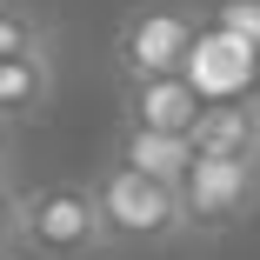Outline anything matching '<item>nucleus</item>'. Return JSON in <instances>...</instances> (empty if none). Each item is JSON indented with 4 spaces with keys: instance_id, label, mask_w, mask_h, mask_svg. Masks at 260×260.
Segmentation results:
<instances>
[{
    "instance_id": "obj_10",
    "label": "nucleus",
    "mask_w": 260,
    "mask_h": 260,
    "mask_svg": "<svg viewBox=\"0 0 260 260\" xmlns=\"http://www.w3.org/2000/svg\"><path fill=\"white\" fill-rule=\"evenodd\" d=\"M214 34L234 40V54H260V0H220Z\"/></svg>"
},
{
    "instance_id": "obj_3",
    "label": "nucleus",
    "mask_w": 260,
    "mask_h": 260,
    "mask_svg": "<svg viewBox=\"0 0 260 260\" xmlns=\"http://www.w3.org/2000/svg\"><path fill=\"white\" fill-rule=\"evenodd\" d=\"M193 54H200V20L174 0H140V7L120 14L114 27V67L120 80H174V74H193Z\"/></svg>"
},
{
    "instance_id": "obj_6",
    "label": "nucleus",
    "mask_w": 260,
    "mask_h": 260,
    "mask_svg": "<svg viewBox=\"0 0 260 260\" xmlns=\"http://www.w3.org/2000/svg\"><path fill=\"white\" fill-rule=\"evenodd\" d=\"M127 93V127H153V134H193V120L207 114V93L174 74V80H120Z\"/></svg>"
},
{
    "instance_id": "obj_9",
    "label": "nucleus",
    "mask_w": 260,
    "mask_h": 260,
    "mask_svg": "<svg viewBox=\"0 0 260 260\" xmlns=\"http://www.w3.org/2000/svg\"><path fill=\"white\" fill-rule=\"evenodd\" d=\"M27 54H47V20L20 0H0V60H27Z\"/></svg>"
},
{
    "instance_id": "obj_5",
    "label": "nucleus",
    "mask_w": 260,
    "mask_h": 260,
    "mask_svg": "<svg viewBox=\"0 0 260 260\" xmlns=\"http://www.w3.org/2000/svg\"><path fill=\"white\" fill-rule=\"evenodd\" d=\"M193 153L207 160H240V167H260V100H207V114L193 120Z\"/></svg>"
},
{
    "instance_id": "obj_1",
    "label": "nucleus",
    "mask_w": 260,
    "mask_h": 260,
    "mask_svg": "<svg viewBox=\"0 0 260 260\" xmlns=\"http://www.w3.org/2000/svg\"><path fill=\"white\" fill-rule=\"evenodd\" d=\"M93 193H100V214H107V234L114 247H167L187 234V207H180V187L147 174L134 160H120V153H107L93 174Z\"/></svg>"
},
{
    "instance_id": "obj_8",
    "label": "nucleus",
    "mask_w": 260,
    "mask_h": 260,
    "mask_svg": "<svg viewBox=\"0 0 260 260\" xmlns=\"http://www.w3.org/2000/svg\"><path fill=\"white\" fill-rule=\"evenodd\" d=\"M114 153L134 160V167H147V174H160V180H174V187H180L187 167H193V140H187V134H153V127H120Z\"/></svg>"
},
{
    "instance_id": "obj_7",
    "label": "nucleus",
    "mask_w": 260,
    "mask_h": 260,
    "mask_svg": "<svg viewBox=\"0 0 260 260\" xmlns=\"http://www.w3.org/2000/svg\"><path fill=\"white\" fill-rule=\"evenodd\" d=\"M47 100H54V54L0 60V127H27V120H40Z\"/></svg>"
},
{
    "instance_id": "obj_4",
    "label": "nucleus",
    "mask_w": 260,
    "mask_h": 260,
    "mask_svg": "<svg viewBox=\"0 0 260 260\" xmlns=\"http://www.w3.org/2000/svg\"><path fill=\"white\" fill-rule=\"evenodd\" d=\"M180 207H187V234H193V240L234 234L253 207H260V167L193 153V167H187V180H180Z\"/></svg>"
},
{
    "instance_id": "obj_11",
    "label": "nucleus",
    "mask_w": 260,
    "mask_h": 260,
    "mask_svg": "<svg viewBox=\"0 0 260 260\" xmlns=\"http://www.w3.org/2000/svg\"><path fill=\"white\" fill-rule=\"evenodd\" d=\"M20 187L14 180H0V260H7V253H20Z\"/></svg>"
},
{
    "instance_id": "obj_12",
    "label": "nucleus",
    "mask_w": 260,
    "mask_h": 260,
    "mask_svg": "<svg viewBox=\"0 0 260 260\" xmlns=\"http://www.w3.org/2000/svg\"><path fill=\"white\" fill-rule=\"evenodd\" d=\"M0 180H14V147H7V127H0Z\"/></svg>"
},
{
    "instance_id": "obj_2",
    "label": "nucleus",
    "mask_w": 260,
    "mask_h": 260,
    "mask_svg": "<svg viewBox=\"0 0 260 260\" xmlns=\"http://www.w3.org/2000/svg\"><path fill=\"white\" fill-rule=\"evenodd\" d=\"M107 247H114V234H107L93 180L27 187V200H20V253H34V260H93Z\"/></svg>"
}]
</instances>
